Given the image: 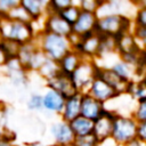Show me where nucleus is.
<instances>
[{
	"mask_svg": "<svg viewBox=\"0 0 146 146\" xmlns=\"http://www.w3.org/2000/svg\"><path fill=\"white\" fill-rule=\"evenodd\" d=\"M115 116L116 115L113 112L104 110V112L100 114V116L94 121L92 136L95 137L97 143H100L112 136L113 121H114Z\"/></svg>",
	"mask_w": 146,
	"mask_h": 146,
	"instance_id": "6",
	"label": "nucleus"
},
{
	"mask_svg": "<svg viewBox=\"0 0 146 146\" xmlns=\"http://www.w3.org/2000/svg\"><path fill=\"white\" fill-rule=\"evenodd\" d=\"M68 124H70V128H71L75 138L84 137V136H88V135L92 133L94 121L88 120L83 116H78L76 119L71 121Z\"/></svg>",
	"mask_w": 146,
	"mask_h": 146,
	"instance_id": "19",
	"label": "nucleus"
},
{
	"mask_svg": "<svg viewBox=\"0 0 146 146\" xmlns=\"http://www.w3.org/2000/svg\"><path fill=\"white\" fill-rule=\"evenodd\" d=\"M133 36H135V40L139 47V43L143 46V50L146 51V26H138L136 25L135 30H133Z\"/></svg>",
	"mask_w": 146,
	"mask_h": 146,
	"instance_id": "27",
	"label": "nucleus"
},
{
	"mask_svg": "<svg viewBox=\"0 0 146 146\" xmlns=\"http://www.w3.org/2000/svg\"><path fill=\"white\" fill-rule=\"evenodd\" d=\"M97 68L98 66L89 58H82L81 63L78 65V67L74 70V72L70 75L75 88L78 89L79 94L80 90L84 89L86 87H89L91 82L97 76Z\"/></svg>",
	"mask_w": 146,
	"mask_h": 146,
	"instance_id": "5",
	"label": "nucleus"
},
{
	"mask_svg": "<svg viewBox=\"0 0 146 146\" xmlns=\"http://www.w3.org/2000/svg\"><path fill=\"white\" fill-rule=\"evenodd\" d=\"M133 120L137 123L146 121V99L138 103V106L133 112Z\"/></svg>",
	"mask_w": 146,
	"mask_h": 146,
	"instance_id": "29",
	"label": "nucleus"
},
{
	"mask_svg": "<svg viewBox=\"0 0 146 146\" xmlns=\"http://www.w3.org/2000/svg\"><path fill=\"white\" fill-rule=\"evenodd\" d=\"M38 73L46 81L52 79L54 76H56L57 74L60 73L58 62H55V60H51V59L47 58V60L43 63V65L38 70Z\"/></svg>",
	"mask_w": 146,
	"mask_h": 146,
	"instance_id": "20",
	"label": "nucleus"
},
{
	"mask_svg": "<svg viewBox=\"0 0 146 146\" xmlns=\"http://www.w3.org/2000/svg\"><path fill=\"white\" fill-rule=\"evenodd\" d=\"M43 32L68 38L72 34V25L64 21L59 14H48L43 19Z\"/></svg>",
	"mask_w": 146,
	"mask_h": 146,
	"instance_id": "7",
	"label": "nucleus"
},
{
	"mask_svg": "<svg viewBox=\"0 0 146 146\" xmlns=\"http://www.w3.org/2000/svg\"><path fill=\"white\" fill-rule=\"evenodd\" d=\"M111 70L113 71V72H115L120 78H122V79H124V80H127V81H131V76H132V65H130V64H127V63H124L123 60L122 62H117V63H115L112 67H111Z\"/></svg>",
	"mask_w": 146,
	"mask_h": 146,
	"instance_id": "23",
	"label": "nucleus"
},
{
	"mask_svg": "<svg viewBox=\"0 0 146 146\" xmlns=\"http://www.w3.org/2000/svg\"><path fill=\"white\" fill-rule=\"evenodd\" d=\"M26 107L30 111H41L42 107V95L40 94H32L26 100Z\"/></svg>",
	"mask_w": 146,
	"mask_h": 146,
	"instance_id": "26",
	"label": "nucleus"
},
{
	"mask_svg": "<svg viewBox=\"0 0 146 146\" xmlns=\"http://www.w3.org/2000/svg\"><path fill=\"white\" fill-rule=\"evenodd\" d=\"M48 1L43 0H19V5L26 10L33 21H38L46 16Z\"/></svg>",
	"mask_w": 146,
	"mask_h": 146,
	"instance_id": "17",
	"label": "nucleus"
},
{
	"mask_svg": "<svg viewBox=\"0 0 146 146\" xmlns=\"http://www.w3.org/2000/svg\"><path fill=\"white\" fill-rule=\"evenodd\" d=\"M80 11H81L80 7L76 6L74 2H72V5L68 6L67 8H65L63 11H60L59 15H60V17H62L64 21H66L70 25H73V24L75 23V21L78 19V17H79V15H80Z\"/></svg>",
	"mask_w": 146,
	"mask_h": 146,
	"instance_id": "24",
	"label": "nucleus"
},
{
	"mask_svg": "<svg viewBox=\"0 0 146 146\" xmlns=\"http://www.w3.org/2000/svg\"><path fill=\"white\" fill-rule=\"evenodd\" d=\"M9 19H13V21H17V22H23V23H32L33 19L30 17V15L26 13V10L18 3L16 7H14L7 16H5Z\"/></svg>",
	"mask_w": 146,
	"mask_h": 146,
	"instance_id": "21",
	"label": "nucleus"
},
{
	"mask_svg": "<svg viewBox=\"0 0 146 146\" xmlns=\"http://www.w3.org/2000/svg\"><path fill=\"white\" fill-rule=\"evenodd\" d=\"M50 133L57 146L73 144L75 137L70 128V124L64 121L55 122L50 127Z\"/></svg>",
	"mask_w": 146,
	"mask_h": 146,
	"instance_id": "13",
	"label": "nucleus"
},
{
	"mask_svg": "<svg viewBox=\"0 0 146 146\" xmlns=\"http://www.w3.org/2000/svg\"><path fill=\"white\" fill-rule=\"evenodd\" d=\"M104 104L96 100L94 97H91L88 94L81 95V102H80V116H83L88 120L95 121L97 117L100 116V114L104 112Z\"/></svg>",
	"mask_w": 146,
	"mask_h": 146,
	"instance_id": "10",
	"label": "nucleus"
},
{
	"mask_svg": "<svg viewBox=\"0 0 146 146\" xmlns=\"http://www.w3.org/2000/svg\"><path fill=\"white\" fill-rule=\"evenodd\" d=\"M80 102H81V95L78 94L75 96H72L70 98L65 99L64 107L62 110V121L70 123L78 116H80Z\"/></svg>",
	"mask_w": 146,
	"mask_h": 146,
	"instance_id": "16",
	"label": "nucleus"
},
{
	"mask_svg": "<svg viewBox=\"0 0 146 146\" xmlns=\"http://www.w3.org/2000/svg\"><path fill=\"white\" fill-rule=\"evenodd\" d=\"M96 78L102 79L110 87H112L119 95L129 94L130 86H131V82H132V81H127V80L120 78L111 68H103V67L97 68V76Z\"/></svg>",
	"mask_w": 146,
	"mask_h": 146,
	"instance_id": "9",
	"label": "nucleus"
},
{
	"mask_svg": "<svg viewBox=\"0 0 146 146\" xmlns=\"http://www.w3.org/2000/svg\"><path fill=\"white\" fill-rule=\"evenodd\" d=\"M0 34L2 40H9L21 46L32 42L35 38V32L31 23H23L0 17Z\"/></svg>",
	"mask_w": 146,
	"mask_h": 146,
	"instance_id": "2",
	"label": "nucleus"
},
{
	"mask_svg": "<svg viewBox=\"0 0 146 146\" xmlns=\"http://www.w3.org/2000/svg\"><path fill=\"white\" fill-rule=\"evenodd\" d=\"M130 19L124 15H108L97 19L95 31L103 35L117 36L124 32H130Z\"/></svg>",
	"mask_w": 146,
	"mask_h": 146,
	"instance_id": "3",
	"label": "nucleus"
},
{
	"mask_svg": "<svg viewBox=\"0 0 146 146\" xmlns=\"http://www.w3.org/2000/svg\"><path fill=\"white\" fill-rule=\"evenodd\" d=\"M115 41H116V51H120L122 56L135 55L141 51L131 32H124L115 36Z\"/></svg>",
	"mask_w": 146,
	"mask_h": 146,
	"instance_id": "14",
	"label": "nucleus"
},
{
	"mask_svg": "<svg viewBox=\"0 0 146 146\" xmlns=\"http://www.w3.org/2000/svg\"><path fill=\"white\" fill-rule=\"evenodd\" d=\"M46 82H47V88L59 92L65 99L79 94V91L75 88V86H74L70 75L59 73V74H57L56 76H54L52 79H50Z\"/></svg>",
	"mask_w": 146,
	"mask_h": 146,
	"instance_id": "8",
	"label": "nucleus"
},
{
	"mask_svg": "<svg viewBox=\"0 0 146 146\" xmlns=\"http://www.w3.org/2000/svg\"><path fill=\"white\" fill-rule=\"evenodd\" d=\"M2 42V38H1V34H0V43Z\"/></svg>",
	"mask_w": 146,
	"mask_h": 146,
	"instance_id": "37",
	"label": "nucleus"
},
{
	"mask_svg": "<svg viewBox=\"0 0 146 146\" xmlns=\"http://www.w3.org/2000/svg\"><path fill=\"white\" fill-rule=\"evenodd\" d=\"M137 135V122L133 117L130 116H121L116 115L113 121V130L112 138L119 145H128L133 139H136Z\"/></svg>",
	"mask_w": 146,
	"mask_h": 146,
	"instance_id": "4",
	"label": "nucleus"
},
{
	"mask_svg": "<svg viewBox=\"0 0 146 146\" xmlns=\"http://www.w3.org/2000/svg\"><path fill=\"white\" fill-rule=\"evenodd\" d=\"M82 56L74 49L70 50L59 62H58V65H59V70H60V73L63 74H66V75H71L74 70L78 67V65L81 63L82 60Z\"/></svg>",
	"mask_w": 146,
	"mask_h": 146,
	"instance_id": "18",
	"label": "nucleus"
},
{
	"mask_svg": "<svg viewBox=\"0 0 146 146\" xmlns=\"http://www.w3.org/2000/svg\"><path fill=\"white\" fill-rule=\"evenodd\" d=\"M57 146V145H56ZM62 146H75L74 144H68V145H62Z\"/></svg>",
	"mask_w": 146,
	"mask_h": 146,
	"instance_id": "36",
	"label": "nucleus"
},
{
	"mask_svg": "<svg viewBox=\"0 0 146 146\" xmlns=\"http://www.w3.org/2000/svg\"><path fill=\"white\" fill-rule=\"evenodd\" d=\"M9 130L7 129L5 132V136L0 139V146H19L15 143V135H9Z\"/></svg>",
	"mask_w": 146,
	"mask_h": 146,
	"instance_id": "31",
	"label": "nucleus"
},
{
	"mask_svg": "<svg viewBox=\"0 0 146 146\" xmlns=\"http://www.w3.org/2000/svg\"><path fill=\"white\" fill-rule=\"evenodd\" d=\"M52 146H56V145H52Z\"/></svg>",
	"mask_w": 146,
	"mask_h": 146,
	"instance_id": "38",
	"label": "nucleus"
},
{
	"mask_svg": "<svg viewBox=\"0 0 146 146\" xmlns=\"http://www.w3.org/2000/svg\"><path fill=\"white\" fill-rule=\"evenodd\" d=\"M136 138L139 141L146 144V121L137 123V135H136Z\"/></svg>",
	"mask_w": 146,
	"mask_h": 146,
	"instance_id": "32",
	"label": "nucleus"
},
{
	"mask_svg": "<svg viewBox=\"0 0 146 146\" xmlns=\"http://www.w3.org/2000/svg\"><path fill=\"white\" fill-rule=\"evenodd\" d=\"M102 5V1H96V0H83L79 3V7L83 11L88 13H95L98 10L99 6Z\"/></svg>",
	"mask_w": 146,
	"mask_h": 146,
	"instance_id": "28",
	"label": "nucleus"
},
{
	"mask_svg": "<svg viewBox=\"0 0 146 146\" xmlns=\"http://www.w3.org/2000/svg\"><path fill=\"white\" fill-rule=\"evenodd\" d=\"M136 25L146 26V7L140 8L136 14Z\"/></svg>",
	"mask_w": 146,
	"mask_h": 146,
	"instance_id": "33",
	"label": "nucleus"
},
{
	"mask_svg": "<svg viewBox=\"0 0 146 146\" xmlns=\"http://www.w3.org/2000/svg\"><path fill=\"white\" fill-rule=\"evenodd\" d=\"M73 144L75 146H97V140L95 139V137L91 133V135H88L84 137L75 138Z\"/></svg>",
	"mask_w": 146,
	"mask_h": 146,
	"instance_id": "30",
	"label": "nucleus"
},
{
	"mask_svg": "<svg viewBox=\"0 0 146 146\" xmlns=\"http://www.w3.org/2000/svg\"><path fill=\"white\" fill-rule=\"evenodd\" d=\"M97 19L98 18L95 13H88V11L81 10L78 19L72 25V33L82 36L87 33L95 31Z\"/></svg>",
	"mask_w": 146,
	"mask_h": 146,
	"instance_id": "12",
	"label": "nucleus"
},
{
	"mask_svg": "<svg viewBox=\"0 0 146 146\" xmlns=\"http://www.w3.org/2000/svg\"><path fill=\"white\" fill-rule=\"evenodd\" d=\"M6 130H7V127H3L1 123H0V139L5 136V132H6Z\"/></svg>",
	"mask_w": 146,
	"mask_h": 146,
	"instance_id": "34",
	"label": "nucleus"
},
{
	"mask_svg": "<svg viewBox=\"0 0 146 146\" xmlns=\"http://www.w3.org/2000/svg\"><path fill=\"white\" fill-rule=\"evenodd\" d=\"M34 41L39 49L47 56V58L59 62L70 50H72V46L68 41V38L56 35L52 33L42 32L36 34Z\"/></svg>",
	"mask_w": 146,
	"mask_h": 146,
	"instance_id": "1",
	"label": "nucleus"
},
{
	"mask_svg": "<svg viewBox=\"0 0 146 146\" xmlns=\"http://www.w3.org/2000/svg\"><path fill=\"white\" fill-rule=\"evenodd\" d=\"M84 94L90 95L96 100H98V102H100L103 104L106 103L110 99L115 98L119 95L112 87H110L106 82H104L99 78H96L91 82V84L89 86V91L88 92H84Z\"/></svg>",
	"mask_w": 146,
	"mask_h": 146,
	"instance_id": "11",
	"label": "nucleus"
},
{
	"mask_svg": "<svg viewBox=\"0 0 146 146\" xmlns=\"http://www.w3.org/2000/svg\"><path fill=\"white\" fill-rule=\"evenodd\" d=\"M129 94L138 103L146 99V80L139 82H131Z\"/></svg>",
	"mask_w": 146,
	"mask_h": 146,
	"instance_id": "22",
	"label": "nucleus"
},
{
	"mask_svg": "<svg viewBox=\"0 0 146 146\" xmlns=\"http://www.w3.org/2000/svg\"><path fill=\"white\" fill-rule=\"evenodd\" d=\"M0 46L3 49V51L7 54V56H8L9 59L17 58L18 51L21 49V44L16 43V42H13V41H9V40H2V42L0 43Z\"/></svg>",
	"mask_w": 146,
	"mask_h": 146,
	"instance_id": "25",
	"label": "nucleus"
},
{
	"mask_svg": "<svg viewBox=\"0 0 146 146\" xmlns=\"http://www.w3.org/2000/svg\"><path fill=\"white\" fill-rule=\"evenodd\" d=\"M65 98L57 91L52 89H47V91L42 95V107L43 110L51 112V113H62L64 107Z\"/></svg>",
	"mask_w": 146,
	"mask_h": 146,
	"instance_id": "15",
	"label": "nucleus"
},
{
	"mask_svg": "<svg viewBox=\"0 0 146 146\" xmlns=\"http://www.w3.org/2000/svg\"><path fill=\"white\" fill-rule=\"evenodd\" d=\"M29 146H48V145H44V144L39 143V141H35V143H31Z\"/></svg>",
	"mask_w": 146,
	"mask_h": 146,
	"instance_id": "35",
	"label": "nucleus"
}]
</instances>
